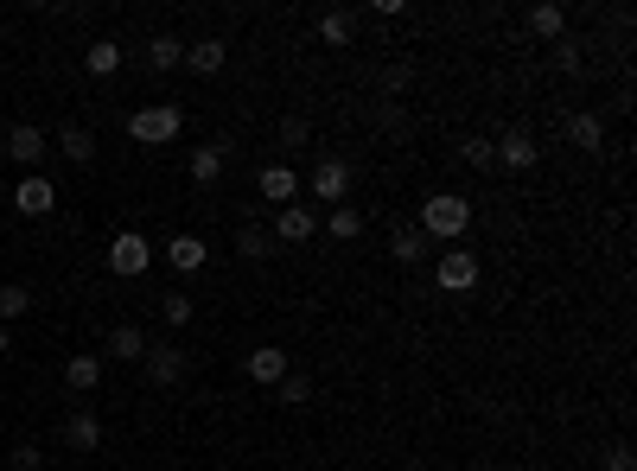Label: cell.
Segmentation results:
<instances>
[{"label":"cell","mask_w":637,"mask_h":471,"mask_svg":"<svg viewBox=\"0 0 637 471\" xmlns=\"http://www.w3.org/2000/svg\"><path fill=\"white\" fill-rule=\"evenodd\" d=\"M548 51H555V71H567V77H580V64H587V58H580V51H587V45H580V39H555V45H548Z\"/></svg>","instance_id":"31"},{"label":"cell","mask_w":637,"mask_h":471,"mask_svg":"<svg viewBox=\"0 0 637 471\" xmlns=\"http://www.w3.org/2000/svg\"><path fill=\"white\" fill-rule=\"evenodd\" d=\"M64 440H71L77 452H96L102 446V421L90 408H71V414H64Z\"/></svg>","instance_id":"16"},{"label":"cell","mask_w":637,"mask_h":471,"mask_svg":"<svg viewBox=\"0 0 637 471\" xmlns=\"http://www.w3.org/2000/svg\"><path fill=\"white\" fill-rule=\"evenodd\" d=\"M459 160H466L472 172H491V141H466V147H459Z\"/></svg>","instance_id":"33"},{"label":"cell","mask_w":637,"mask_h":471,"mask_svg":"<svg viewBox=\"0 0 637 471\" xmlns=\"http://www.w3.org/2000/svg\"><path fill=\"white\" fill-rule=\"evenodd\" d=\"M109 357L141 363V357H147V331H141V325H115V331H109Z\"/></svg>","instance_id":"24"},{"label":"cell","mask_w":637,"mask_h":471,"mask_svg":"<svg viewBox=\"0 0 637 471\" xmlns=\"http://www.w3.org/2000/svg\"><path fill=\"white\" fill-rule=\"evenodd\" d=\"M7 351H13V331H7V325H0V357H7Z\"/></svg>","instance_id":"36"},{"label":"cell","mask_w":637,"mask_h":471,"mask_svg":"<svg viewBox=\"0 0 637 471\" xmlns=\"http://www.w3.org/2000/svg\"><path fill=\"white\" fill-rule=\"evenodd\" d=\"M313 141V128H306V115H287L281 121V147H306Z\"/></svg>","instance_id":"32"},{"label":"cell","mask_w":637,"mask_h":471,"mask_svg":"<svg viewBox=\"0 0 637 471\" xmlns=\"http://www.w3.org/2000/svg\"><path fill=\"white\" fill-rule=\"evenodd\" d=\"M45 153H51L45 128H32V121H13V128H7V160H20V166H39Z\"/></svg>","instance_id":"11"},{"label":"cell","mask_w":637,"mask_h":471,"mask_svg":"<svg viewBox=\"0 0 637 471\" xmlns=\"http://www.w3.org/2000/svg\"><path fill=\"white\" fill-rule=\"evenodd\" d=\"M325 230L338 242H357L364 236V211H357V204H332V211H325Z\"/></svg>","instance_id":"23"},{"label":"cell","mask_w":637,"mask_h":471,"mask_svg":"<svg viewBox=\"0 0 637 471\" xmlns=\"http://www.w3.org/2000/svg\"><path fill=\"white\" fill-rule=\"evenodd\" d=\"M223 64H230V45H223V39H198V45H185V71L217 77Z\"/></svg>","instance_id":"14"},{"label":"cell","mask_w":637,"mask_h":471,"mask_svg":"<svg viewBox=\"0 0 637 471\" xmlns=\"http://www.w3.org/2000/svg\"><path fill=\"white\" fill-rule=\"evenodd\" d=\"M7 198H13V211H20V217H51V211H58V185H51L45 172L20 179V185L7 191Z\"/></svg>","instance_id":"6"},{"label":"cell","mask_w":637,"mask_h":471,"mask_svg":"<svg viewBox=\"0 0 637 471\" xmlns=\"http://www.w3.org/2000/svg\"><path fill=\"white\" fill-rule=\"evenodd\" d=\"M153 268V242L141 230H122L109 242V274H122V281H134V274H147Z\"/></svg>","instance_id":"5"},{"label":"cell","mask_w":637,"mask_h":471,"mask_svg":"<svg viewBox=\"0 0 637 471\" xmlns=\"http://www.w3.org/2000/svg\"><path fill=\"white\" fill-rule=\"evenodd\" d=\"M389 255H395V268H421V261H427V236L421 230H395Z\"/></svg>","instance_id":"21"},{"label":"cell","mask_w":637,"mask_h":471,"mask_svg":"<svg viewBox=\"0 0 637 471\" xmlns=\"http://www.w3.org/2000/svg\"><path fill=\"white\" fill-rule=\"evenodd\" d=\"M236 255L243 261H274V236L262 223H236Z\"/></svg>","instance_id":"19"},{"label":"cell","mask_w":637,"mask_h":471,"mask_svg":"<svg viewBox=\"0 0 637 471\" xmlns=\"http://www.w3.org/2000/svg\"><path fill=\"white\" fill-rule=\"evenodd\" d=\"M434 281H440V293H472L478 281H485V268H478L472 249H446L434 261Z\"/></svg>","instance_id":"4"},{"label":"cell","mask_w":637,"mask_h":471,"mask_svg":"<svg viewBox=\"0 0 637 471\" xmlns=\"http://www.w3.org/2000/svg\"><path fill=\"white\" fill-rule=\"evenodd\" d=\"M179 128H185V109H179V102H147V109H134V115H128V134H134L141 147L179 141Z\"/></svg>","instance_id":"2"},{"label":"cell","mask_w":637,"mask_h":471,"mask_svg":"<svg viewBox=\"0 0 637 471\" xmlns=\"http://www.w3.org/2000/svg\"><path fill=\"white\" fill-rule=\"evenodd\" d=\"M179 64H185V39L153 32V39H147V71H179Z\"/></svg>","instance_id":"18"},{"label":"cell","mask_w":637,"mask_h":471,"mask_svg":"<svg viewBox=\"0 0 637 471\" xmlns=\"http://www.w3.org/2000/svg\"><path fill=\"white\" fill-rule=\"evenodd\" d=\"M274 401H281V408H306V401H313V376L287 370L281 382H274Z\"/></svg>","instance_id":"27"},{"label":"cell","mask_w":637,"mask_h":471,"mask_svg":"<svg viewBox=\"0 0 637 471\" xmlns=\"http://www.w3.org/2000/svg\"><path fill=\"white\" fill-rule=\"evenodd\" d=\"M223 153L230 147H198L192 153V185H217L223 179Z\"/></svg>","instance_id":"28"},{"label":"cell","mask_w":637,"mask_h":471,"mask_svg":"<svg viewBox=\"0 0 637 471\" xmlns=\"http://www.w3.org/2000/svg\"><path fill=\"white\" fill-rule=\"evenodd\" d=\"M255 185H262V198L274 204V211H287V204L300 198V172L287 166V160H274V166H262V179H255Z\"/></svg>","instance_id":"9"},{"label":"cell","mask_w":637,"mask_h":471,"mask_svg":"<svg viewBox=\"0 0 637 471\" xmlns=\"http://www.w3.org/2000/svg\"><path fill=\"white\" fill-rule=\"evenodd\" d=\"M351 32H357V13H344V7H325L319 13V39L325 45H351Z\"/></svg>","instance_id":"25"},{"label":"cell","mask_w":637,"mask_h":471,"mask_svg":"<svg viewBox=\"0 0 637 471\" xmlns=\"http://www.w3.org/2000/svg\"><path fill=\"white\" fill-rule=\"evenodd\" d=\"M13 465H20V471H39V446L20 440V446H13Z\"/></svg>","instance_id":"35"},{"label":"cell","mask_w":637,"mask_h":471,"mask_svg":"<svg viewBox=\"0 0 637 471\" xmlns=\"http://www.w3.org/2000/svg\"><path fill=\"white\" fill-rule=\"evenodd\" d=\"M166 261H172L179 274H198L204 261H211V249H204V236H172V242H166Z\"/></svg>","instance_id":"17"},{"label":"cell","mask_w":637,"mask_h":471,"mask_svg":"<svg viewBox=\"0 0 637 471\" xmlns=\"http://www.w3.org/2000/svg\"><path fill=\"white\" fill-rule=\"evenodd\" d=\"M274 249H281V242H287V249H300V242H313L319 236V211H306V204H287V211H274Z\"/></svg>","instance_id":"7"},{"label":"cell","mask_w":637,"mask_h":471,"mask_svg":"<svg viewBox=\"0 0 637 471\" xmlns=\"http://www.w3.org/2000/svg\"><path fill=\"white\" fill-rule=\"evenodd\" d=\"M529 32H536V39H567V13L555 7V0H542V7H529Z\"/></svg>","instance_id":"20"},{"label":"cell","mask_w":637,"mask_h":471,"mask_svg":"<svg viewBox=\"0 0 637 471\" xmlns=\"http://www.w3.org/2000/svg\"><path fill=\"white\" fill-rule=\"evenodd\" d=\"M344 191H351V166H344L338 153H325V160L313 166V198L319 204H344Z\"/></svg>","instance_id":"8"},{"label":"cell","mask_w":637,"mask_h":471,"mask_svg":"<svg viewBox=\"0 0 637 471\" xmlns=\"http://www.w3.org/2000/svg\"><path fill=\"white\" fill-rule=\"evenodd\" d=\"M536 160H542V147H536V134H529V128H504L491 141V166H504V172H529Z\"/></svg>","instance_id":"3"},{"label":"cell","mask_w":637,"mask_h":471,"mask_svg":"<svg viewBox=\"0 0 637 471\" xmlns=\"http://www.w3.org/2000/svg\"><path fill=\"white\" fill-rule=\"evenodd\" d=\"M58 153H64L71 166H90V160H96V134L83 128V121H64V128H58Z\"/></svg>","instance_id":"15"},{"label":"cell","mask_w":637,"mask_h":471,"mask_svg":"<svg viewBox=\"0 0 637 471\" xmlns=\"http://www.w3.org/2000/svg\"><path fill=\"white\" fill-rule=\"evenodd\" d=\"M415 230H421L427 242H446V249H453V242L472 230V204L459 198V191H434V198L421 204V223H415Z\"/></svg>","instance_id":"1"},{"label":"cell","mask_w":637,"mask_h":471,"mask_svg":"<svg viewBox=\"0 0 637 471\" xmlns=\"http://www.w3.org/2000/svg\"><path fill=\"white\" fill-rule=\"evenodd\" d=\"M631 465H637V459H631V446H625V440H612V446H606V471H631Z\"/></svg>","instance_id":"34"},{"label":"cell","mask_w":637,"mask_h":471,"mask_svg":"<svg viewBox=\"0 0 637 471\" xmlns=\"http://www.w3.org/2000/svg\"><path fill=\"white\" fill-rule=\"evenodd\" d=\"M64 382H71L77 395L96 389V382H102V357H71V363H64Z\"/></svg>","instance_id":"29"},{"label":"cell","mask_w":637,"mask_h":471,"mask_svg":"<svg viewBox=\"0 0 637 471\" xmlns=\"http://www.w3.org/2000/svg\"><path fill=\"white\" fill-rule=\"evenodd\" d=\"M485 471H491V465H485Z\"/></svg>","instance_id":"38"},{"label":"cell","mask_w":637,"mask_h":471,"mask_svg":"<svg viewBox=\"0 0 637 471\" xmlns=\"http://www.w3.org/2000/svg\"><path fill=\"white\" fill-rule=\"evenodd\" d=\"M0 198H7V185H0Z\"/></svg>","instance_id":"37"},{"label":"cell","mask_w":637,"mask_h":471,"mask_svg":"<svg viewBox=\"0 0 637 471\" xmlns=\"http://www.w3.org/2000/svg\"><path fill=\"white\" fill-rule=\"evenodd\" d=\"M32 306H39V300H32V287H26V281H7V287H0V325L26 319Z\"/></svg>","instance_id":"26"},{"label":"cell","mask_w":637,"mask_h":471,"mask_svg":"<svg viewBox=\"0 0 637 471\" xmlns=\"http://www.w3.org/2000/svg\"><path fill=\"white\" fill-rule=\"evenodd\" d=\"M122 58H128V51L115 45V39H96L90 51H83V64H90V77H115V71H122Z\"/></svg>","instance_id":"22"},{"label":"cell","mask_w":637,"mask_h":471,"mask_svg":"<svg viewBox=\"0 0 637 471\" xmlns=\"http://www.w3.org/2000/svg\"><path fill=\"white\" fill-rule=\"evenodd\" d=\"M160 319H166L172 331H185V325H192V293H166V300H160Z\"/></svg>","instance_id":"30"},{"label":"cell","mask_w":637,"mask_h":471,"mask_svg":"<svg viewBox=\"0 0 637 471\" xmlns=\"http://www.w3.org/2000/svg\"><path fill=\"white\" fill-rule=\"evenodd\" d=\"M141 363H147V376L160 382V389H172V382H185V363H192V357H185L179 344H147Z\"/></svg>","instance_id":"12"},{"label":"cell","mask_w":637,"mask_h":471,"mask_svg":"<svg viewBox=\"0 0 637 471\" xmlns=\"http://www.w3.org/2000/svg\"><path fill=\"white\" fill-rule=\"evenodd\" d=\"M243 370H249V382H262V389H274V382H281L287 370H294V357H287V351H281V344H255V351H249V363H243Z\"/></svg>","instance_id":"10"},{"label":"cell","mask_w":637,"mask_h":471,"mask_svg":"<svg viewBox=\"0 0 637 471\" xmlns=\"http://www.w3.org/2000/svg\"><path fill=\"white\" fill-rule=\"evenodd\" d=\"M567 141H574L580 153H599V147H606V115L574 109V115H567Z\"/></svg>","instance_id":"13"}]
</instances>
